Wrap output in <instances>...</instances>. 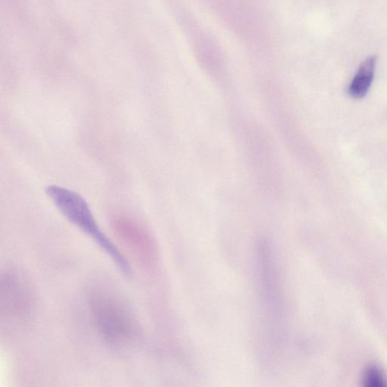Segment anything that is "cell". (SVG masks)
<instances>
[{"label":"cell","mask_w":387,"mask_h":387,"mask_svg":"<svg viewBox=\"0 0 387 387\" xmlns=\"http://www.w3.org/2000/svg\"><path fill=\"white\" fill-rule=\"evenodd\" d=\"M363 383L365 386L384 387L387 386L386 377L379 368L369 366L365 372Z\"/></svg>","instance_id":"8992f818"},{"label":"cell","mask_w":387,"mask_h":387,"mask_svg":"<svg viewBox=\"0 0 387 387\" xmlns=\"http://www.w3.org/2000/svg\"><path fill=\"white\" fill-rule=\"evenodd\" d=\"M88 306L100 336L111 347H133L139 340V323L124 298L106 287L93 289L88 297Z\"/></svg>","instance_id":"6da1fadb"},{"label":"cell","mask_w":387,"mask_h":387,"mask_svg":"<svg viewBox=\"0 0 387 387\" xmlns=\"http://www.w3.org/2000/svg\"><path fill=\"white\" fill-rule=\"evenodd\" d=\"M46 192L55 206L68 221L90 237L100 249L108 255L123 274L131 275L128 260L104 234L92 213L89 205L77 192L52 184Z\"/></svg>","instance_id":"7a4b0ae2"},{"label":"cell","mask_w":387,"mask_h":387,"mask_svg":"<svg viewBox=\"0 0 387 387\" xmlns=\"http://www.w3.org/2000/svg\"><path fill=\"white\" fill-rule=\"evenodd\" d=\"M113 231L141 266L150 269L157 257L155 243L146 228L136 219L119 215L112 219Z\"/></svg>","instance_id":"277c9868"},{"label":"cell","mask_w":387,"mask_h":387,"mask_svg":"<svg viewBox=\"0 0 387 387\" xmlns=\"http://www.w3.org/2000/svg\"><path fill=\"white\" fill-rule=\"evenodd\" d=\"M376 63V56H372L365 58L360 65L348 88V93L354 99L364 98L370 90L374 81Z\"/></svg>","instance_id":"5b68a950"},{"label":"cell","mask_w":387,"mask_h":387,"mask_svg":"<svg viewBox=\"0 0 387 387\" xmlns=\"http://www.w3.org/2000/svg\"><path fill=\"white\" fill-rule=\"evenodd\" d=\"M34 296L29 281L19 271H6L0 280V314L6 324L21 323L29 318Z\"/></svg>","instance_id":"3957f363"}]
</instances>
